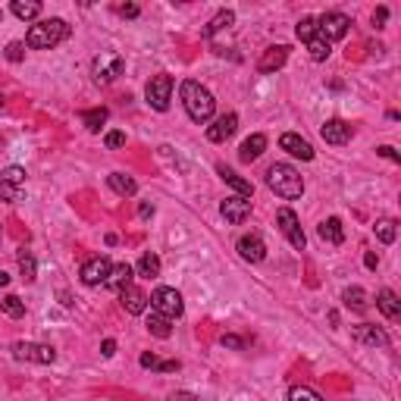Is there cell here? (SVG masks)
<instances>
[{
    "instance_id": "obj_46",
    "label": "cell",
    "mask_w": 401,
    "mask_h": 401,
    "mask_svg": "<svg viewBox=\"0 0 401 401\" xmlns=\"http://www.w3.org/2000/svg\"><path fill=\"white\" fill-rule=\"evenodd\" d=\"M157 370H160V373H173V370H179V360H160Z\"/></svg>"
},
{
    "instance_id": "obj_6",
    "label": "cell",
    "mask_w": 401,
    "mask_h": 401,
    "mask_svg": "<svg viewBox=\"0 0 401 401\" xmlns=\"http://www.w3.org/2000/svg\"><path fill=\"white\" fill-rule=\"evenodd\" d=\"M122 69H126V60H122L119 54H101V57H94V63H92V73H94L98 85L116 82L122 75Z\"/></svg>"
},
{
    "instance_id": "obj_22",
    "label": "cell",
    "mask_w": 401,
    "mask_h": 401,
    "mask_svg": "<svg viewBox=\"0 0 401 401\" xmlns=\"http://www.w3.org/2000/svg\"><path fill=\"white\" fill-rule=\"evenodd\" d=\"M107 185L116 191V195H122V198L138 195V182H135L132 176H126V173H110V176H107Z\"/></svg>"
},
{
    "instance_id": "obj_14",
    "label": "cell",
    "mask_w": 401,
    "mask_h": 401,
    "mask_svg": "<svg viewBox=\"0 0 401 401\" xmlns=\"http://www.w3.org/2000/svg\"><path fill=\"white\" fill-rule=\"evenodd\" d=\"M286 60H289V48L286 44H276V48H267L263 50V57L257 60V73H276V69H282L286 66Z\"/></svg>"
},
{
    "instance_id": "obj_25",
    "label": "cell",
    "mask_w": 401,
    "mask_h": 401,
    "mask_svg": "<svg viewBox=\"0 0 401 401\" xmlns=\"http://www.w3.org/2000/svg\"><path fill=\"white\" fill-rule=\"evenodd\" d=\"M10 10H13V16L22 19V22H35V19L41 16V3H38V0H13Z\"/></svg>"
},
{
    "instance_id": "obj_51",
    "label": "cell",
    "mask_w": 401,
    "mask_h": 401,
    "mask_svg": "<svg viewBox=\"0 0 401 401\" xmlns=\"http://www.w3.org/2000/svg\"><path fill=\"white\" fill-rule=\"evenodd\" d=\"M0 113H3V94H0Z\"/></svg>"
},
{
    "instance_id": "obj_17",
    "label": "cell",
    "mask_w": 401,
    "mask_h": 401,
    "mask_svg": "<svg viewBox=\"0 0 401 401\" xmlns=\"http://www.w3.org/2000/svg\"><path fill=\"white\" fill-rule=\"evenodd\" d=\"M119 301H122V307H126V314H132V316L145 314L147 304H151V301H147V295L141 292L138 286H126V289H122V292H119Z\"/></svg>"
},
{
    "instance_id": "obj_47",
    "label": "cell",
    "mask_w": 401,
    "mask_h": 401,
    "mask_svg": "<svg viewBox=\"0 0 401 401\" xmlns=\"http://www.w3.org/2000/svg\"><path fill=\"white\" fill-rule=\"evenodd\" d=\"M138 217L141 219H151L154 217V204H138Z\"/></svg>"
},
{
    "instance_id": "obj_19",
    "label": "cell",
    "mask_w": 401,
    "mask_h": 401,
    "mask_svg": "<svg viewBox=\"0 0 401 401\" xmlns=\"http://www.w3.org/2000/svg\"><path fill=\"white\" fill-rule=\"evenodd\" d=\"M217 173H219V179H223V182L229 185V189H235L242 198H251V195H254V185H251L248 179H242V176H238L235 170H229V166H226V163H219V166H217Z\"/></svg>"
},
{
    "instance_id": "obj_34",
    "label": "cell",
    "mask_w": 401,
    "mask_h": 401,
    "mask_svg": "<svg viewBox=\"0 0 401 401\" xmlns=\"http://www.w3.org/2000/svg\"><path fill=\"white\" fill-rule=\"evenodd\" d=\"M0 310H3V314H10V316H25V304L16 298V295H3V298H0Z\"/></svg>"
},
{
    "instance_id": "obj_43",
    "label": "cell",
    "mask_w": 401,
    "mask_h": 401,
    "mask_svg": "<svg viewBox=\"0 0 401 401\" xmlns=\"http://www.w3.org/2000/svg\"><path fill=\"white\" fill-rule=\"evenodd\" d=\"M138 6H135V3H126V6H119V16L122 19H135V16H138Z\"/></svg>"
},
{
    "instance_id": "obj_4",
    "label": "cell",
    "mask_w": 401,
    "mask_h": 401,
    "mask_svg": "<svg viewBox=\"0 0 401 401\" xmlns=\"http://www.w3.org/2000/svg\"><path fill=\"white\" fill-rule=\"evenodd\" d=\"M147 301H151V310H154V314L166 316V320H176V316H182V310H185L182 295H179L176 289H170V286H160Z\"/></svg>"
},
{
    "instance_id": "obj_8",
    "label": "cell",
    "mask_w": 401,
    "mask_h": 401,
    "mask_svg": "<svg viewBox=\"0 0 401 401\" xmlns=\"http://www.w3.org/2000/svg\"><path fill=\"white\" fill-rule=\"evenodd\" d=\"M348 29H351V19H348L345 13H323V16L316 19V31H320L329 44L342 41V38L348 35Z\"/></svg>"
},
{
    "instance_id": "obj_3",
    "label": "cell",
    "mask_w": 401,
    "mask_h": 401,
    "mask_svg": "<svg viewBox=\"0 0 401 401\" xmlns=\"http://www.w3.org/2000/svg\"><path fill=\"white\" fill-rule=\"evenodd\" d=\"M267 185L276 191L282 200H295L304 195V179L292 163H273L267 170Z\"/></svg>"
},
{
    "instance_id": "obj_2",
    "label": "cell",
    "mask_w": 401,
    "mask_h": 401,
    "mask_svg": "<svg viewBox=\"0 0 401 401\" xmlns=\"http://www.w3.org/2000/svg\"><path fill=\"white\" fill-rule=\"evenodd\" d=\"M66 38H69L66 19H60V16L38 19V22L29 29V35H25V48H31V50H54L57 44L66 41Z\"/></svg>"
},
{
    "instance_id": "obj_38",
    "label": "cell",
    "mask_w": 401,
    "mask_h": 401,
    "mask_svg": "<svg viewBox=\"0 0 401 401\" xmlns=\"http://www.w3.org/2000/svg\"><path fill=\"white\" fill-rule=\"evenodd\" d=\"M22 57H25V44L22 41H10V44H6V60H10V63H19Z\"/></svg>"
},
{
    "instance_id": "obj_44",
    "label": "cell",
    "mask_w": 401,
    "mask_h": 401,
    "mask_svg": "<svg viewBox=\"0 0 401 401\" xmlns=\"http://www.w3.org/2000/svg\"><path fill=\"white\" fill-rule=\"evenodd\" d=\"M219 342H223L226 348H245V339H238V335H223Z\"/></svg>"
},
{
    "instance_id": "obj_27",
    "label": "cell",
    "mask_w": 401,
    "mask_h": 401,
    "mask_svg": "<svg viewBox=\"0 0 401 401\" xmlns=\"http://www.w3.org/2000/svg\"><path fill=\"white\" fill-rule=\"evenodd\" d=\"M342 301H345V307L358 310V314H364V310L370 307V304H367V292H364V289H358V286L345 289V292H342Z\"/></svg>"
},
{
    "instance_id": "obj_5",
    "label": "cell",
    "mask_w": 401,
    "mask_h": 401,
    "mask_svg": "<svg viewBox=\"0 0 401 401\" xmlns=\"http://www.w3.org/2000/svg\"><path fill=\"white\" fill-rule=\"evenodd\" d=\"M145 98L157 113H166L170 101H173V75H166V73L151 75V82H147V88H145Z\"/></svg>"
},
{
    "instance_id": "obj_9",
    "label": "cell",
    "mask_w": 401,
    "mask_h": 401,
    "mask_svg": "<svg viewBox=\"0 0 401 401\" xmlns=\"http://www.w3.org/2000/svg\"><path fill=\"white\" fill-rule=\"evenodd\" d=\"M13 358L16 360H31V364H54L57 351L41 342H16L13 345Z\"/></svg>"
},
{
    "instance_id": "obj_39",
    "label": "cell",
    "mask_w": 401,
    "mask_h": 401,
    "mask_svg": "<svg viewBox=\"0 0 401 401\" xmlns=\"http://www.w3.org/2000/svg\"><path fill=\"white\" fill-rule=\"evenodd\" d=\"M103 145H107V147H122V145H126V135H122V132H107Z\"/></svg>"
},
{
    "instance_id": "obj_41",
    "label": "cell",
    "mask_w": 401,
    "mask_h": 401,
    "mask_svg": "<svg viewBox=\"0 0 401 401\" xmlns=\"http://www.w3.org/2000/svg\"><path fill=\"white\" fill-rule=\"evenodd\" d=\"M141 367H147V370H157L160 358H157V354H151V351H145V354H141Z\"/></svg>"
},
{
    "instance_id": "obj_21",
    "label": "cell",
    "mask_w": 401,
    "mask_h": 401,
    "mask_svg": "<svg viewBox=\"0 0 401 401\" xmlns=\"http://www.w3.org/2000/svg\"><path fill=\"white\" fill-rule=\"evenodd\" d=\"M132 273H135V270L129 267V263H116V267L110 270V276H107V282H103V286L113 289V292H122L126 286H132Z\"/></svg>"
},
{
    "instance_id": "obj_13",
    "label": "cell",
    "mask_w": 401,
    "mask_h": 401,
    "mask_svg": "<svg viewBox=\"0 0 401 401\" xmlns=\"http://www.w3.org/2000/svg\"><path fill=\"white\" fill-rule=\"evenodd\" d=\"M238 129V116L235 113H223L213 126H207V138L213 141V145H223L226 138H232Z\"/></svg>"
},
{
    "instance_id": "obj_32",
    "label": "cell",
    "mask_w": 401,
    "mask_h": 401,
    "mask_svg": "<svg viewBox=\"0 0 401 401\" xmlns=\"http://www.w3.org/2000/svg\"><path fill=\"white\" fill-rule=\"evenodd\" d=\"M19 270H22V279L25 282H35L38 279V263L29 251H19Z\"/></svg>"
},
{
    "instance_id": "obj_7",
    "label": "cell",
    "mask_w": 401,
    "mask_h": 401,
    "mask_svg": "<svg viewBox=\"0 0 401 401\" xmlns=\"http://www.w3.org/2000/svg\"><path fill=\"white\" fill-rule=\"evenodd\" d=\"M276 226H279V232L289 238V245H292V248L304 251L307 238H304V229H301V223H298V213H295L292 207H282V210L276 213Z\"/></svg>"
},
{
    "instance_id": "obj_52",
    "label": "cell",
    "mask_w": 401,
    "mask_h": 401,
    "mask_svg": "<svg viewBox=\"0 0 401 401\" xmlns=\"http://www.w3.org/2000/svg\"><path fill=\"white\" fill-rule=\"evenodd\" d=\"M0 22H3V10H0Z\"/></svg>"
},
{
    "instance_id": "obj_36",
    "label": "cell",
    "mask_w": 401,
    "mask_h": 401,
    "mask_svg": "<svg viewBox=\"0 0 401 401\" xmlns=\"http://www.w3.org/2000/svg\"><path fill=\"white\" fill-rule=\"evenodd\" d=\"M289 401H323L320 392H314L310 386H292L289 389Z\"/></svg>"
},
{
    "instance_id": "obj_10",
    "label": "cell",
    "mask_w": 401,
    "mask_h": 401,
    "mask_svg": "<svg viewBox=\"0 0 401 401\" xmlns=\"http://www.w3.org/2000/svg\"><path fill=\"white\" fill-rule=\"evenodd\" d=\"M110 270H113L110 257L107 254H98V257H92V261L82 263L79 279L85 282V286H103V282H107V276H110Z\"/></svg>"
},
{
    "instance_id": "obj_28",
    "label": "cell",
    "mask_w": 401,
    "mask_h": 401,
    "mask_svg": "<svg viewBox=\"0 0 401 401\" xmlns=\"http://www.w3.org/2000/svg\"><path fill=\"white\" fill-rule=\"evenodd\" d=\"M232 22H235V13H232V10H219L217 16H213L210 22H207V29H204V38H213V35H217V31L229 29Z\"/></svg>"
},
{
    "instance_id": "obj_15",
    "label": "cell",
    "mask_w": 401,
    "mask_h": 401,
    "mask_svg": "<svg viewBox=\"0 0 401 401\" xmlns=\"http://www.w3.org/2000/svg\"><path fill=\"white\" fill-rule=\"evenodd\" d=\"M351 339L364 342V345H373V348L389 345V335H386L379 326H370V323H358V326H351Z\"/></svg>"
},
{
    "instance_id": "obj_1",
    "label": "cell",
    "mask_w": 401,
    "mask_h": 401,
    "mask_svg": "<svg viewBox=\"0 0 401 401\" xmlns=\"http://www.w3.org/2000/svg\"><path fill=\"white\" fill-rule=\"evenodd\" d=\"M179 94H182V107H185V113H189V119L198 122V126H204V122L217 113V101H213V94L207 92L200 82L185 79L182 85H179Z\"/></svg>"
},
{
    "instance_id": "obj_18",
    "label": "cell",
    "mask_w": 401,
    "mask_h": 401,
    "mask_svg": "<svg viewBox=\"0 0 401 401\" xmlns=\"http://www.w3.org/2000/svg\"><path fill=\"white\" fill-rule=\"evenodd\" d=\"M320 135L326 145H348V141H351V126H348L345 119H329L326 126L320 129Z\"/></svg>"
},
{
    "instance_id": "obj_30",
    "label": "cell",
    "mask_w": 401,
    "mask_h": 401,
    "mask_svg": "<svg viewBox=\"0 0 401 401\" xmlns=\"http://www.w3.org/2000/svg\"><path fill=\"white\" fill-rule=\"evenodd\" d=\"M170 323L173 320H166V316H160V314H154V310H151V316H147V333L157 335V339H170V335H173Z\"/></svg>"
},
{
    "instance_id": "obj_50",
    "label": "cell",
    "mask_w": 401,
    "mask_h": 401,
    "mask_svg": "<svg viewBox=\"0 0 401 401\" xmlns=\"http://www.w3.org/2000/svg\"><path fill=\"white\" fill-rule=\"evenodd\" d=\"M3 286H10V276H6L3 270H0V289H3Z\"/></svg>"
},
{
    "instance_id": "obj_45",
    "label": "cell",
    "mask_w": 401,
    "mask_h": 401,
    "mask_svg": "<svg viewBox=\"0 0 401 401\" xmlns=\"http://www.w3.org/2000/svg\"><path fill=\"white\" fill-rule=\"evenodd\" d=\"M101 354H103V358H113V354H116V342H113V339H103Z\"/></svg>"
},
{
    "instance_id": "obj_40",
    "label": "cell",
    "mask_w": 401,
    "mask_h": 401,
    "mask_svg": "<svg viewBox=\"0 0 401 401\" xmlns=\"http://www.w3.org/2000/svg\"><path fill=\"white\" fill-rule=\"evenodd\" d=\"M377 154H379V157H386V160H392V163H401V157H398V151H395V147H389V145H383V147H377Z\"/></svg>"
},
{
    "instance_id": "obj_49",
    "label": "cell",
    "mask_w": 401,
    "mask_h": 401,
    "mask_svg": "<svg viewBox=\"0 0 401 401\" xmlns=\"http://www.w3.org/2000/svg\"><path fill=\"white\" fill-rule=\"evenodd\" d=\"M364 263H367V267H370V270H377L379 257H377V254H367V257H364Z\"/></svg>"
},
{
    "instance_id": "obj_35",
    "label": "cell",
    "mask_w": 401,
    "mask_h": 401,
    "mask_svg": "<svg viewBox=\"0 0 401 401\" xmlns=\"http://www.w3.org/2000/svg\"><path fill=\"white\" fill-rule=\"evenodd\" d=\"M22 198V185L10 182V179L0 176V200H10V204H16V200Z\"/></svg>"
},
{
    "instance_id": "obj_37",
    "label": "cell",
    "mask_w": 401,
    "mask_h": 401,
    "mask_svg": "<svg viewBox=\"0 0 401 401\" xmlns=\"http://www.w3.org/2000/svg\"><path fill=\"white\" fill-rule=\"evenodd\" d=\"M295 35L301 38V41H310V38L316 35V19L314 16H304L298 25H295Z\"/></svg>"
},
{
    "instance_id": "obj_12",
    "label": "cell",
    "mask_w": 401,
    "mask_h": 401,
    "mask_svg": "<svg viewBox=\"0 0 401 401\" xmlns=\"http://www.w3.org/2000/svg\"><path fill=\"white\" fill-rule=\"evenodd\" d=\"M235 248H238V254H242V261H248V263H261L263 257H267V245H263V238L257 235V232L242 235Z\"/></svg>"
},
{
    "instance_id": "obj_20",
    "label": "cell",
    "mask_w": 401,
    "mask_h": 401,
    "mask_svg": "<svg viewBox=\"0 0 401 401\" xmlns=\"http://www.w3.org/2000/svg\"><path fill=\"white\" fill-rule=\"evenodd\" d=\"M263 151H267V135L257 132V135H251V138L242 141V147H238V160H242V163H251V160H257Z\"/></svg>"
},
{
    "instance_id": "obj_48",
    "label": "cell",
    "mask_w": 401,
    "mask_h": 401,
    "mask_svg": "<svg viewBox=\"0 0 401 401\" xmlns=\"http://www.w3.org/2000/svg\"><path fill=\"white\" fill-rule=\"evenodd\" d=\"M170 401H198V398L191 395V392H173Z\"/></svg>"
},
{
    "instance_id": "obj_23",
    "label": "cell",
    "mask_w": 401,
    "mask_h": 401,
    "mask_svg": "<svg viewBox=\"0 0 401 401\" xmlns=\"http://www.w3.org/2000/svg\"><path fill=\"white\" fill-rule=\"evenodd\" d=\"M377 307L383 310L386 320H398L401 316V301H398V295L392 292V289H383V292L377 295Z\"/></svg>"
},
{
    "instance_id": "obj_53",
    "label": "cell",
    "mask_w": 401,
    "mask_h": 401,
    "mask_svg": "<svg viewBox=\"0 0 401 401\" xmlns=\"http://www.w3.org/2000/svg\"><path fill=\"white\" fill-rule=\"evenodd\" d=\"M0 229H3V226H0Z\"/></svg>"
},
{
    "instance_id": "obj_42",
    "label": "cell",
    "mask_w": 401,
    "mask_h": 401,
    "mask_svg": "<svg viewBox=\"0 0 401 401\" xmlns=\"http://www.w3.org/2000/svg\"><path fill=\"white\" fill-rule=\"evenodd\" d=\"M386 19H389V10H386V6H379V10L373 13V25H377V29H383Z\"/></svg>"
},
{
    "instance_id": "obj_16",
    "label": "cell",
    "mask_w": 401,
    "mask_h": 401,
    "mask_svg": "<svg viewBox=\"0 0 401 401\" xmlns=\"http://www.w3.org/2000/svg\"><path fill=\"white\" fill-rule=\"evenodd\" d=\"M279 147L286 154H292V157H298V160H314V147H310V141H304L301 135H295V132H286L279 138Z\"/></svg>"
},
{
    "instance_id": "obj_11",
    "label": "cell",
    "mask_w": 401,
    "mask_h": 401,
    "mask_svg": "<svg viewBox=\"0 0 401 401\" xmlns=\"http://www.w3.org/2000/svg\"><path fill=\"white\" fill-rule=\"evenodd\" d=\"M219 213H223L226 223L232 226H242L245 219L251 217V198H242V195H232L219 204Z\"/></svg>"
},
{
    "instance_id": "obj_31",
    "label": "cell",
    "mask_w": 401,
    "mask_h": 401,
    "mask_svg": "<svg viewBox=\"0 0 401 401\" xmlns=\"http://www.w3.org/2000/svg\"><path fill=\"white\" fill-rule=\"evenodd\" d=\"M138 276H145V279H157L160 276V257L151 254V251H145L138 261Z\"/></svg>"
},
{
    "instance_id": "obj_29",
    "label": "cell",
    "mask_w": 401,
    "mask_h": 401,
    "mask_svg": "<svg viewBox=\"0 0 401 401\" xmlns=\"http://www.w3.org/2000/svg\"><path fill=\"white\" fill-rule=\"evenodd\" d=\"M107 116H110L107 107H94V110H85V113H82V122H85L88 132H101L103 122H107Z\"/></svg>"
},
{
    "instance_id": "obj_33",
    "label": "cell",
    "mask_w": 401,
    "mask_h": 401,
    "mask_svg": "<svg viewBox=\"0 0 401 401\" xmlns=\"http://www.w3.org/2000/svg\"><path fill=\"white\" fill-rule=\"evenodd\" d=\"M395 219H379V223L377 226H373V232H377V238H379V242H383V245H392V242H395Z\"/></svg>"
},
{
    "instance_id": "obj_24",
    "label": "cell",
    "mask_w": 401,
    "mask_h": 401,
    "mask_svg": "<svg viewBox=\"0 0 401 401\" xmlns=\"http://www.w3.org/2000/svg\"><path fill=\"white\" fill-rule=\"evenodd\" d=\"M316 232H320V238H323V242H329V245H342V242H345V229H342V219L339 217L323 219Z\"/></svg>"
},
{
    "instance_id": "obj_26",
    "label": "cell",
    "mask_w": 401,
    "mask_h": 401,
    "mask_svg": "<svg viewBox=\"0 0 401 401\" xmlns=\"http://www.w3.org/2000/svg\"><path fill=\"white\" fill-rule=\"evenodd\" d=\"M307 44V50H310V60H316V63H323V60H329V54H333V44L326 41V38L316 31L310 41H304Z\"/></svg>"
}]
</instances>
